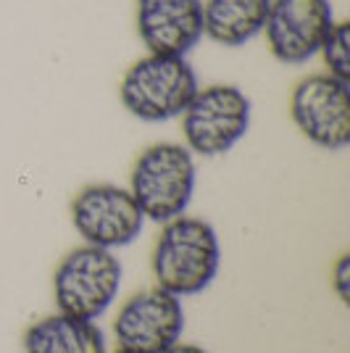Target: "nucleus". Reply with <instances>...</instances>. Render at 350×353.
<instances>
[{"label": "nucleus", "instance_id": "ddd939ff", "mask_svg": "<svg viewBox=\"0 0 350 353\" xmlns=\"http://www.w3.org/2000/svg\"><path fill=\"white\" fill-rule=\"evenodd\" d=\"M319 56L324 59L327 74L337 79H350V30L348 21H335L332 30L327 32L324 43L319 48Z\"/></svg>", "mask_w": 350, "mask_h": 353}, {"label": "nucleus", "instance_id": "f03ea898", "mask_svg": "<svg viewBox=\"0 0 350 353\" xmlns=\"http://www.w3.org/2000/svg\"><path fill=\"white\" fill-rule=\"evenodd\" d=\"M198 88V74L187 56L147 53L124 72L119 82V98L134 119L158 124L182 117Z\"/></svg>", "mask_w": 350, "mask_h": 353}, {"label": "nucleus", "instance_id": "20e7f679", "mask_svg": "<svg viewBox=\"0 0 350 353\" xmlns=\"http://www.w3.org/2000/svg\"><path fill=\"white\" fill-rule=\"evenodd\" d=\"M121 261L114 250L82 245L69 250L53 272V301L61 314L98 319L116 301L121 288Z\"/></svg>", "mask_w": 350, "mask_h": 353}, {"label": "nucleus", "instance_id": "423d86ee", "mask_svg": "<svg viewBox=\"0 0 350 353\" xmlns=\"http://www.w3.org/2000/svg\"><path fill=\"white\" fill-rule=\"evenodd\" d=\"M290 117L308 143L324 150H345L350 143L348 82L327 72L300 79L290 95Z\"/></svg>", "mask_w": 350, "mask_h": 353}, {"label": "nucleus", "instance_id": "4468645a", "mask_svg": "<svg viewBox=\"0 0 350 353\" xmlns=\"http://www.w3.org/2000/svg\"><path fill=\"white\" fill-rule=\"evenodd\" d=\"M332 290H335L337 298H340L342 303L350 301V256L348 253H342V256L337 259L335 269H332Z\"/></svg>", "mask_w": 350, "mask_h": 353}, {"label": "nucleus", "instance_id": "f257e3e1", "mask_svg": "<svg viewBox=\"0 0 350 353\" xmlns=\"http://www.w3.org/2000/svg\"><path fill=\"white\" fill-rule=\"evenodd\" d=\"M219 266L221 243L211 221L182 214L163 224L153 248V277L161 290L176 298L203 293Z\"/></svg>", "mask_w": 350, "mask_h": 353}, {"label": "nucleus", "instance_id": "0eeeda50", "mask_svg": "<svg viewBox=\"0 0 350 353\" xmlns=\"http://www.w3.org/2000/svg\"><path fill=\"white\" fill-rule=\"evenodd\" d=\"M72 224L76 235L95 248H124L137 240L145 227V214L127 188L88 185L72 201Z\"/></svg>", "mask_w": 350, "mask_h": 353}, {"label": "nucleus", "instance_id": "2eb2a0df", "mask_svg": "<svg viewBox=\"0 0 350 353\" xmlns=\"http://www.w3.org/2000/svg\"><path fill=\"white\" fill-rule=\"evenodd\" d=\"M163 353H208L200 345H192V343H174L172 348H166Z\"/></svg>", "mask_w": 350, "mask_h": 353}, {"label": "nucleus", "instance_id": "7ed1b4c3", "mask_svg": "<svg viewBox=\"0 0 350 353\" xmlns=\"http://www.w3.org/2000/svg\"><path fill=\"white\" fill-rule=\"evenodd\" d=\"M195 179V156L187 148L179 143H156L134 161L130 192L145 219L166 224L187 211Z\"/></svg>", "mask_w": 350, "mask_h": 353}, {"label": "nucleus", "instance_id": "9d476101", "mask_svg": "<svg viewBox=\"0 0 350 353\" xmlns=\"http://www.w3.org/2000/svg\"><path fill=\"white\" fill-rule=\"evenodd\" d=\"M137 34L147 53L187 56L203 40V0H137Z\"/></svg>", "mask_w": 350, "mask_h": 353}, {"label": "nucleus", "instance_id": "6e6552de", "mask_svg": "<svg viewBox=\"0 0 350 353\" xmlns=\"http://www.w3.org/2000/svg\"><path fill=\"white\" fill-rule=\"evenodd\" d=\"M335 21L329 0H271L263 24L269 53L285 66H303L319 56Z\"/></svg>", "mask_w": 350, "mask_h": 353}, {"label": "nucleus", "instance_id": "9b49d317", "mask_svg": "<svg viewBox=\"0 0 350 353\" xmlns=\"http://www.w3.org/2000/svg\"><path fill=\"white\" fill-rule=\"evenodd\" d=\"M271 0H203V37L221 48H243L263 32Z\"/></svg>", "mask_w": 350, "mask_h": 353}, {"label": "nucleus", "instance_id": "39448f33", "mask_svg": "<svg viewBox=\"0 0 350 353\" xmlns=\"http://www.w3.org/2000/svg\"><path fill=\"white\" fill-rule=\"evenodd\" d=\"M250 127V98L237 85L198 88L190 105L182 111V137L192 156L229 153Z\"/></svg>", "mask_w": 350, "mask_h": 353}, {"label": "nucleus", "instance_id": "dca6fc26", "mask_svg": "<svg viewBox=\"0 0 350 353\" xmlns=\"http://www.w3.org/2000/svg\"><path fill=\"white\" fill-rule=\"evenodd\" d=\"M119 353H124V351H119Z\"/></svg>", "mask_w": 350, "mask_h": 353}, {"label": "nucleus", "instance_id": "f8f14e48", "mask_svg": "<svg viewBox=\"0 0 350 353\" xmlns=\"http://www.w3.org/2000/svg\"><path fill=\"white\" fill-rule=\"evenodd\" d=\"M24 353H105V338L92 319L59 311L27 330Z\"/></svg>", "mask_w": 350, "mask_h": 353}, {"label": "nucleus", "instance_id": "1a4fd4ad", "mask_svg": "<svg viewBox=\"0 0 350 353\" xmlns=\"http://www.w3.org/2000/svg\"><path fill=\"white\" fill-rule=\"evenodd\" d=\"M182 330V301L161 288L132 295L114 319V338L124 353H163L179 343Z\"/></svg>", "mask_w": 350, "mask_h": 353}]
</instances>
